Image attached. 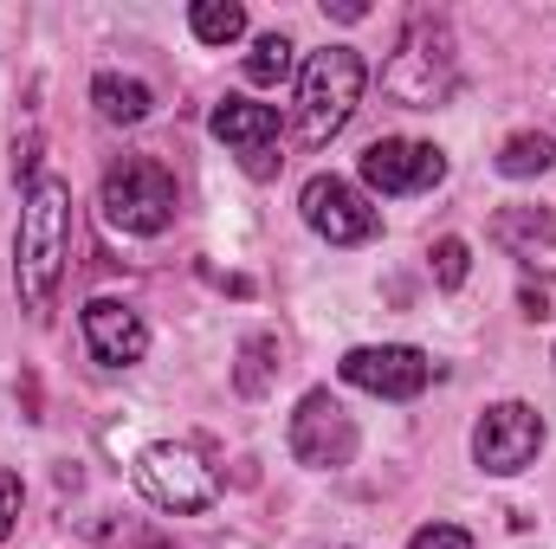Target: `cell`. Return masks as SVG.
I'll use <instances>...</instances> for the list:
<instances>
[{"mask_svg": "<svg viewBox=\"0 0 556 549\" xmlns=\"http://www.w3.org/2000/svg\"><path fill=\"white\" fill-rule=\"evenodd\" d=\"M65 259H72V188L52 181V175H39L26 188L20 233H13V284H20V310L26 317H46L52 310Z\"/></svg>", "mask_w": 556, "mask_h": 549, "instance_id": "cell-1", "label": "cell"}, {"mask_svg": "<svg viewBox=\"0 0 556 549\" xmlns=\"http://www.w3.org/2000/svg\"><path fill=\"white\" fill-rule=\"evenodd\" d=\"M363 85H369V65H363L356 46H324V52H311L304 78H298V142H304V149H324V142L356 117Z\"/></svg>", "mask_w": 556, "mask_h": 549, "instance_id": "cell-2", "label": "cell"}, {"mask_svg": "<svg viewBox=\"0 0 556 549\" xmlns=\"http://www.w3.org/2000/svg\"><path fill=\"white\" fill-rule=\"evenodd\" d=\"M453 85H459V65H453V33H446V20L415 13L408 33H402V46H395L389 65H382V91H389L395 104H408V111H433V104L453 98Z\"/></svg>", "mask_w": 556, "mask_h": 549, "instance_id": "cell-3", "label": "cell"}, {"mask_svg": "<svg viewBox=\"0 0 556 549\" xmlns=\"http://www.w3.org/2000/svg\"><path fill=\"white\" fill-rule=\"evenodd\" d=\"M98 207L117 233H137L155 240L175 227V175L155 162V155H117L104 168V188H98Z\"/></svg>", "mask_w": 556, "mask_h": 549, "instance_id": "cell-4", "label": "cell"}, {"mask_svg": "<svg viewBox=\"0 0 556 549\" xmlns=\"http://www.w3.org/2000/svg\"><path fill=\"white\" fill-rule=\"evenodd\" d=\"M137 485H142V498H149L155 511H168V518H194V511H207V505L220 498L214 465H207L194 446H175V439L142 446Z\"/></svg>", "mask_w": 556, "mask_h": 549, "instance_id": "cell-5", "label": "cell"}, {"mask_svg": "<svg viewBox=\"0 0 556 549\" xmlns=\"http://www.w3.org/2000/svg\"><path fill=\"white\" fill-rule=\"evenodd\" d=\"M291 459L311 472H343L356 459V420L330 388H311L291 413Z\"/></svg>", "mask_w": 556, "mask_h": 549, "instance_id": "cell-6", "label": "cell"}, {"mask_svg": "<svg viewBox=\"0 0 556 549\" xmlns=\"http://www.w3.org/2000/svg\"><path fill=\"white\" fill-rule=\"evenodd\" d=\"M298 214H304V227H311L317 240H330V246H369V240L382 233V214H376L350 181H337V175H311L304 194H298Z\"/></svg>", "mask_w": 556, "mask_h": 549, "instance_id": "cell-7", "label": "cell"}, {"mask_svg": "<svg viewBox=\"0 0 556 549\" xmlns=\"http://www.w3.org/2000/svg\"><path fill=\"white\" fill-rule=\"evenodd\" d=\"M538 446H544V413L531 408V401H498V408L479 413V426H472V459L492 478L525 472L538 459Z\"/></svg>", "mask_w": 556, "mask_h": 549, "instance_id": "cell-8", "label": "cell"}, {"mask_svg": "<svg viewBox=\"0 0 556 549\" xmlns=\"http://www.w3.org/2000/svg\"><path fill=\"white\" fill-rule=\"evenodd\" d=\"M337 369H343L350 388L382 395V401H415L420 388H427V375H433V362L420 356L415 343H363V349H350Z\"/></svg>", "mask_w": 556, "mask_h": 549, "instance_id": "cell-9", "label": "cell"}, {"mask_svg": "<svg viewBox=\"0 0 556 549\" xmlns=\"http://www.w3.org/2000/svg\"><path fill=\"white\" fill-rule=\"evenodd\" d=\"M363 181L376 194H427L446 181V155L415 137H382L363 149Z\"/></svg>", "mask_w": 556, "mask_h": 549, "instance_id": "cell-10", "label": "cell"}, {"mask_svg": "<svg viewBox=\"0 0 556 549\" xmlns=\"http://www.w3.org/2000/svg\"><path fill=\"white\" fill-rule=\"evenodd\" d=\"M214 137L240 155V168H247L253 181L278 175V162H285V155H278V111L273 104H253V98L214 104Z\"/></svg>", "mask_w": 556, "mask_h": 549, "instance_id": "cell-11", "label": "cell"}, {"mask_svg": "<svg viewBox=\"0 0 556 549\" xmlns=\"http://www.w3.org/2000/svg\"><path fill=\"white\" fill-rule=\"evenodd\" d=\"M85 343H91V356L104 369H130V362L149 356V323L117 297H91L85 304Z\"/></svg>", "mask_w": 556, "mask_h": 549, "instance_id": "cell-12", "label": "cell"}, {"mask_svg": "<svg viewBox=\"0 0 556 549\" xmlns=\"http://www.w3.org/2000/svg\"><path fill=\"white\" fill-rule=\"evenodd\" d=\"M492 240L538 278H556V214L551 207H498L492 214Z\"/></svg>", "mask_w": 556, "mask_h": 549, "instance_id": "cell-13", "label": "cell"}, {"mask_svg": "<svg viewBox=\"0 0 556 549\" xmlns=\"http://www.w3.org/2000/svg\"><path fill=\"white\" fill-rule=\"evenodd\" d=\"M91 104H98L104 124H124V130H137L142 117L155 111L149 85H142V78H124V72H98V78H91Z\"/></svg>", "mask_w": 556, "mask_h": 549, "instance_id": "cell-14", "label": "cell"}, {"mask_svg": "<svg viewBox=\"0 0 556 549\" xmlns=\"http://www.w3.org/2000/svg\"><path fill=\"white\" fill-rule=\"evenodd\" d=\"M188 26H194L201 46H233L247 33V7L240 0H194L188 7Z\"/></svg>", "mask_w": 556, "mask_h": 549, "instance_id": "cell-15", "label": "cell"}, {"mask_svg": "<svg viewBox=\"0 0 556 549\" xmlns=\"http://www.w3.org/2000/svg\"><path fill=\"white\" fill-rule=\"evenodd\" d=\"M556 162V149H551V137H511L505 149H498V175H511V181H531V175H544Z\"/></svg>", "mask_w": 556, "mask_h": 549, "instance_id": "cell-16", "label": "cell"}, {"mask_svg": "<svg viewBox=\"0 0 556 549\" xmlns=\"http://www.w3.org/2000/svg\"><path fill=\"white\" fill-rule=\"evenodd\" d=\"M247 78H253V85H285V78H291V39H285V33H260V39H253Z\"/></svg>", "mask_w": 556, "mask_h": 549, "instance_id": "cell-17", "label": "cell"}, {"mask_svg": "<svg viewBox=\"0 0 556 549\" xmlns=\"http://www.w3.org/2000/svg\"><path fill=\"white\" fill-rule=\"evenodd\" d=\"M273 356H278V336H253V343L240 349V375H233L240 395H266V382H273V369H278Z\"/></svg>", "mask_w": 556, "mask_h": 549, "instance_id": "cell-18", "label": "cell"}, {"mask_svg": "<svg viewBox=\"0 0 556 549\" xmlns=\"http://www.w3.org/2000/svg\"><path fill=\"white\" fill-rule=\"evenodd\" d=\"M466 266H472V253H466V240H433V284L440 291H459L466 284Z\"/></svg>", "mask_w": 556, "mask_h": 549, "instance_id": "cell-19", "label": "cell"}, {"mask_svg": "<svg viewBox=\"0 0 556 549\" xmlns=\"http://www.w3.org/2000/svg\"><path fill=\"white\" fill-rule=\"evenodd\" d=\"M408 549H472V537H466L459 524H427V531L408 537Z\"/></svg>", "mask_w": 556, "mask_h": 549, "instance_id": "cell-20", "label": "cell"}, {"mask_svg": "<svg viewBox=\"0 0 556 549\" xmlns=\"http://www.w3.org/2000/svg\"><path fill=\"white\" fill-rule=\"evenodd\" d=\"M20 498H26V491H20V472H0V544L13 537V518H20Z\"/></svg>", "mask_w": 556, "mask_h": 549, "instance_id": "cell-21", "label": "cell"}]
</instances>
